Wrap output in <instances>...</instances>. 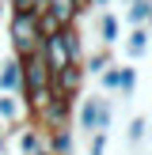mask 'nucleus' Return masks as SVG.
<instances>
[{
  "mask_svg": "<svg viewBox=\"0 0 152 155\" xmlns=\"http://www.w3.org/2000/svg\"><path fill=\"white\" fill-rule=\"evenodd\" d=\"M76 125H80L84 136H91V133H106V136H110V125H114L110 98H106V95L80 98V106H76Z\"/></svg>",
  "mask_w": 152,
  "mask_h": 155,
  "instance_id": "f257e3e1",
  "label": "nucleus"
},
{
  "mask_svg": "<svg viewBox=\"0 0 152 155\" xmlns=\"http://www.w3.org/2000/svg\"><path fill=\"white\" fill-rule=\"evenodd\" d=\"M8 42H12V57L15 61L38 53V49H42L38 19H34V15H8Z\"/></svg>",
  "mask_w": 152,
  "mask_h": 155,
  "instance_id": "f03ea898",
  "label": "nucleus"
},
{
  "mask_svg": "<svg viewBox=\"0 0 152 155\" xmlns=\"http://www.w3.org/2000/svg\"><path fill=\"white\" fill-rule=\"evenodd\" d=\"M19 72H23V95H27V91H46L53 83V72H50V64H46L42 49L30 53V57H23L19 61Z\"/></svg>",
  "mask_w": 152,
  "mask_h": 155,
  "instance_id": "7ed1b4c3",
  "label": "nucleus"
},
{
  "mask_svg": "<svg viewBox=\"0 0 152 155\" xmlns=\"http://www.w3.org/2000/svg\"><path fill=\"white\" fill-rule=\"evenodd\" d=\"M84 64H68V68H61V72H53V83L50 87L57 91V95H65V98H80V91H84Z\"/></svg>",
  "mask_w": 152,
  "mask_h": 155,
  "instance_id": "20e7f679",
  "label": "nucleus"
},
{
  "mask_svg": "<svg viewBox=\"0 0 152 155\" xmlns=\"http://www.w3.org/2000/svg\"><path fill=\"white\" fill-rule=\"evenodd\" d=\"M0 95H23V72L15 57L0 61Z\"/></svg>",
  "mask_w": 152,
  "mask_h": 155,
  "instance_id": "39448f33",
  "label": "nucleus"
},
{
  "mask_svg": "<svg viewBox=\"0 0 152 155\" xmlns=\"http://www.w3.org/2000/svg\"><path fill=\"white\" fill-rule=\"evenodd\" d=\"M42 57H46V64H50V72H61V68H68V64H72V61H68V53H65V42H61V34L42 38Z\"/></svg>",
  "mask_w": 152,
  "mask_h": 155,
  "instance_id": "423d86ee",
  "label": "nucleus"
},
{
  "mask_svg": "<svg viewBox=\"0 0 152 155\" xmlns=\"http://www.w3.org/2000/svg\"><path fill=\"white\" fill-rule=\"evenodd\" d=\"M148 45H152V30L148 27H133L126 34V57L129 61H141L144 53H148Z\"/></svg>",
  "mask_w": 152,
  "mask_h": 155,
  "instance_id": "0eeeda50",
  "label": "nucleus"
},
{
  "mask_svg": "<svg viewBox=\"0 0 152 155\" xmlns=\"http://www.w3.org/2000/svg\"><path fill=\"white\" fill-rule=\"evenodd\" d=\"M99 42H103V49H114V45L122 42V23H118V15H110V12L99 15Z\"/></svg>",
  "mask_w": 152,
  "mask_h": 155,
  "instance_id": "6e6552de",
  "label": "nucleus"
},
{
  "mask_svg": "<svg viewBox=\"0 0 152 155\" xmlns=\"http://www.w3.org/2000/svg\"><path fill=\"white\" fill-rule=\"evenodd\" d=\"M12 133L19 136V155H34V151H38V148L46 144L42 129H38V125H30V121H27L23 129H12Z\"/></svg>",
  "mask_w": 152,
  "mask_h": 155,
  "instance_id": "1a4fd4ad",
  "label": "nucleus"
},
{
  "mask_svg": "<svg viewBox=\"0 0 152 155\" xmlns=\"http://www.w3.org/2000/svg\"><path fill=\"white\" fill-rule=\"evenodd\" d=\"M50 15L61 23V27H72L84 12H80V4H76V0H50Z\"/></svg>",
  "mask_w": 152,
  "mask_h": 155,
  "instance_id": "9d476101",
  "label": "nucleus"
},
{
  "mask_svg": "<svg viewBox=\"0 0 152 155\" xmlns=\"http://www.w3.org/2000/svg\"><path fill=\"white\" fill-rule=\"evenodd\" d=\"M61 42H65L68 61H72V64H84V57H88V53H84V38H80V30H76V23L61 30Z\"/></svg>",
  "mask_w": 152,
  "mask_h": 155,
  "instance_id": "9b49d317",
  "label": "nucleus"
},
{
  "mask_svg": "<svg viewBox=\"0 0 152 155\" xmlns=\"http://www.w3.org/2000/svg\"><path fill=\"white\" fill-rule=\"evenodd\" d=\"M23 98L19 95H0V125H19V117H23Z\"/></svg>",
  "mask_w": 152,
  "mask_h": 155,
  "instance_id": "f8f14e48",
  "label": "nucleus"
},
{
  "mask_svg": "<svg viewBox=\"0 0 152 155\" xmlns=\"http://www.w3.org/2000/svg\"><path fill=\"white\" fill-rule=\"evenodd\" d=\"M46 148L53 155H72V129H53V133H46Z\"/></svg>",
  "mask_w": 152,
  "mask_h": 155,
  "instance_id": "ddd939ff",
  "label": "nucleus"
},
{
  "mask_svg": "<svg viewBox=\"0 0 152 155\" xmlns=\"http://www.w3.org/2000/svg\"><path fill=\"white\" fill-rule=\"evenodd\" d=\"M126 23L129 27H148L152 30V0H133L126 12Z\"/></svg>",
  "mask_w": 152,
  "mask_h": 155,
  "instance_id": "4468645a",
  "label": "nucleus"
},
{
  "mask_svg": "<svg viewBox=\"0 0 152 155\" xmlns=\"http://www.w3.org/2000/svg\"><path fill=\"white\" fill-rule=\"evenodd\" d=\"M110 49H95L91 57H84V76H103L106 68H110Z\"/></svg>",
  "mask_w": 152,
  "mask_h": 155,
  "instance_id": "2eb2a0df",
  "label": "nucleus"
},
{
  "mask_svg": "<svg viewBox=\"0 0 152 155\" xmlns=\"http://www.w3.org/2000/svg\"><path fill=\"white\" fill-rule=\"evenodd\" d=\"M99 83H103L106 95H118V87H122V64H110L103 76H99Z\"/></svg>",
  "mask_w": 152,
  "mask_h": 155,
  "instance_id": "dca6fc26",
  "label": "nucleus"
},
{
  "mask_svg": "<svg viewBox=\"0 0 152 155\" xmlns=\"http://www.w3.org/2000/svg\"><path fill=\"white\" fill-rule=\"evenodd\" d=\"M144 136H148V117H141V114H137V117L129 121V129H126V140H129V144H141Z\"/></svg>",
  "mask_w": 152,
  "mask_h": 155,
  "instance_id": "f3484780",
  "label": "nucleus"
},
{
  "mask_svg": "<svg viewBox=\"0 0 152 155\" xmlns=\"http://www.w3.org/2000/svg\"><path fill=\"white\" fill-rule=\"evenodd\" d=\"M133 91H137V68L133 64H122V87H118V95L122 98H133Z\"/></svg>",
  "mask_w": 152,
  "mask_h": 155,
  "instance_id": "a211bd4d",
  "label": "nucleus"
},
{
  "mask_svg": "<svg viewBox=\"0 0 152 155\" xmlns=\"http://www.w3.org/2000/svg\"><path fill=\"white\" fill-rule=\"evenodd\" d=\"M106 140H110L106 133H91L88 136V155H106Z\"/></svg>",
  "mask_w": 152,
  "mask_h": 155,
  "instance_id": "6ab92c4d",
  "label": "nucleus"
},
{
  "mask_svg": "<svg viewBox=\"0 0 152 155\" xmlns=\"http://www.w3.org/2000/svg\"><path fill=\"white\" fill-rule=\"evenodd\" d=\"M0 155H8V129H0Z\"/></svg>",
  "mask_w": 152,
  "mask_h": 155,
  "instance_id": "aec40b11",
  "label": "nucleus"
},
{
  "mask_svg": "<svg viewBox=\"0 0 152 155\" xmlns=\"http://www.w3.org/2000/svg\"><path fill=\"white\" fill-rule=\"evenodd\" d=\"M34 155H53V151H50V148H46V144H42V148H38V151H34Z\"/></svg>",
  "mask_w": 152,
  "mask_h": 155,
  "instance_id": "412c9836",
  "label": "nucleus"
},
{
  "mask_svg": "<svg viewBox=\"0 0 152 155\" xmlns=\"http://www.w3.org/2000/svg\"><path fill=\"white\" fill-rule=\"evenodd\" d=\"M91 4H95V8H106V4H110V0H91Z\"/></svg>",
  "mask_w": 152,
  "mask_h": 155,
  "instance_id": "4be33fe9",
  "label": "nucleus"
},
{
  "mask_svg": "<svg viewBox=\"0 0 152 155\" xmlns=\"http://www.w3.org/2000/svg\"><path fill=\"white\" fill-rule=\"evenodd\" d=\"M4 15H8V4H4V0H0V19H4Z\"/></svg>",
  "mask_w": 152,
  "mask_h": 155,
  "instance_id": "5701e85b",
  "label": "nucleus"
},
{
  "mask_svg": "<svg viewBox=\"0 0 152 155\" xmlns=\"http://www.w3.org/2000/svg\"><path fill=\"white\" fill-rule=\"evenodd\" d=\"M129 4H133V0H129Z\"/></svg>",
  "mask_w": 152,
  "mask_h": 155,
  "instance_id": "b1692460",
  "label": "nucleus"
},
{
  "mask_svg": "<svg viewBox=\"0 0 152 155\" xmlns=\"http://www.w3.org/2000/svg\"><path fill=\"white\" fill-rule=\"evenodd\" d=\"M0 129H4V125H0Z\"/></svg>",
  "mask_w": 152,
  "mask_h": 155,
  "instance_id": "393cba45",
  "label": "nucleus"
}]
</instances>
